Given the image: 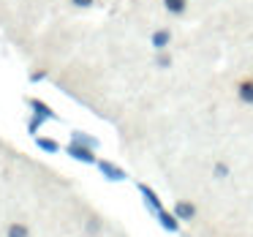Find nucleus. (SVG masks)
<instances>
[{
    "instance_id": "10",
    "label": "nucleus",
    "mask_w": 253,
    "mask_h": 237,
    "mask_svg": "<svg viewBox=\"0 0 253 237\" xmlns=\"http://www.w3.org/2000/svg\"><path fill=\"white\" fill-rule=\"evenodd\" d=\"M240 98L245 104H253V82H242L240 85Z\"/></svg>"
},
{
    "instance_id": "17",
    "label": "nucleus",
    "mask_w": 253,
    "mask_h": 237,
    "mask_svg": "<svg viewBox=\"0 0 253 237\" xmlns=\"http://www.w3.org/2000/svg\"><path fill=\"white\" fill-rule=\"evenodd\" d=\"M44 77H46V71H33L30 74V82H41Z\"/></svg>"
},
{
    "instance_id": "1",
    "label": "nucleus",
    "mask_w": 253,
    "mask_h": 237,
    "mask_svg": "<svg viewBox=\"0 0 253 237\" xmlns=\"http://www.w3.org/2000/svg\"><path fill=\"white\" fill-rule=\"evenodd\" d=\"M66 153L71 155L74 161H82V164H98V158H95V147H87V144L71 142L66 147Z\"/></svg>"
},
{
    "instance_id": "7",
    "label": "nucleus",
    "mask_w": 253,
    "mask_h": 237,
    "mask_svg": "<svg viewBox=\"0 0 253 237\" xmlns=\"http://www.w3.org/2000/svg\"><path fill=\"white\" fill-rule=\"evenodd\" d=\"M169 39H171L169 30H155V33H153V47H155L158 52H164L166 47H169Z\"/></svg>"
},
{
    "instance_id": "12",
    "label": "nucleus",
    "mask_w": 253,
    "mask_h": 237,
    "mask_svg": "<svg viewBox=\"0 0 253 237\" xmlns=\"http://www.w3.org/2000/svg\"><path fill=\"white\" fill-rule=\"evenodd\" d=\"M8 237H28V226L25 224H11L8 226Z\"/></svg>"
},
{
    "instance_id": "5",
    "label": "nucleus",
    "mask_w": 253,
    "mask_h": 237,
    "mask_svg": "<svg viewBox=\"0 0 253 237\" xmlns=\"http://www.w3.org/2000/svg\"><path fill=\"white\" fill-rule=\"evenodd\" d=\"M28 106L33 109V115L44 117V120H57V115L52 112V106H49V104H44L41 98H28Z\"/></svg>"
},
{
    "instance_id": "14",
    "label": "nucleus",
    "mask_w": 253,
    "mask_h": 237,
    "mask_svg": "<svg viewBox=\"0 0 253 237\" xmlns=\"http://www.w3.org/2000/svg\"><path fill=\"white\" fill-rule=\"evenodd\" d=\"M229 175V166L226 164H215V177H226Z\"/></svg>"
},
{
    "instance_id": "11",
    "label": "nucleus",
    "mask_w": 253,
    "mask_h": 237,
    "mask_svg": "<svg viewBox=\"0 0 253 237\" xmlns=\"http://www.w3.org/2000/svg\"><path fill=\"white\" fill-rule=\"evenodd\" d=\"M166 8H169L171 14H182L185 11V0H164Z\"/></svg>"
},
{
    "instance_id": "4",
    "label": "nucleus",
    "mask_w": 253,
    "mask_h": 237,
    "mask_svg": "<svg viewBox=\"0 0 253 237\" xmlns=\"http://www.w3.org/2000/svg\"><path fill=\"white\" fill-rule=\"evenodd\" d=\"M174 215L180 221H193L196 218V204L188 202V199H177L174 202Z\"/></svg>"
},
{
    "instance_id": "3",
    "label": "nucleus",
    "mask_w": 253,
    "mask_h": 237,
    "mask_svg": "<svg viewBox=\"0 0 253 237\" xmlns=\"http://www.w3.org/2000/svg\"><path fill=\"white\" fill-rule=\"evenodd\" d=\"M98 169H101V175L106 177V180H112V183H120V180H126V172L120 169L117 164H112V161H98Z\"/></svg>"
},
{
    "instance_id": "8",
    "label": "nucleus",
    "mask_w": 253,
    "mask_h": 237,
    "mask_svg": "<svg viewBox=\"0 0 253 237\" xmlns=\"http://www.w3.org/2000/svg\"><path fill=\"white\" fill-rule=\"evenodd\" d=\"M71 142L87 144V147H98V139L90 137V134H84V131H74V134H71Z\"/></svg>"
},
{
    "instance_id": "2",
    "label": "nucleus",
    "mask_w": 253,
    "mask_h": 237,
    "mask_svg": "<svg viewBox=\"0 0 253 237\" xmlns=\"http://www.w3.org/2000/svg\"><path fill=\"white\" fill-rule=\"evenodd\" d=\"M139 191H142V196H144V204H147V207L153 210V215H158L161 210H164V204H161L158 193H155L153 188L147 186V183H139Z\"/></svg>"
},
{
    "instance_id": "6",
    "label": "nucleus",
    "mask_w": 253,
    "mask_h": 237,
    "mask_svg": "<svg viewBox=\"0 0 253 237\" xmlns=\"http://www.w3.org/2000/svg\"><path fill=\"white\" fill-rule=\"evenodd\" d=\"M155 218H158V224L164 226L166 232H180V218H177V215H174V210H171V213H169V210L164 207V210H161L158 215H155Z\"/></svg>"
},
{
    "instance_id": "9",
    "label": "nucleus",
    "mask_w": 253,
    "mask_h": 237,
    "mask_svg": "<svg viewBox=\"0 0 253 237\" xmlns=\"http://www.w3.org/2000/svg\"><path fill=\"white\" fill-rule=\"evenodd\" d=\"M36 144H39L41 150H46V153H57V150H60V144L49 137H36Z\"/></svg>"
},
{
    "instance_id": "13",
    "label": "nucleus",
    "mask_w": 253,
    "mask_h": 237,
    "mask_svg": "<svg viewBox=\"0 0 253 237\" xmlns=\"http://www.w3.org/2000/svg\"><path fill=\"white\" fill-rule=\"evenodd\" d=\"M41 123H44V117L33 115V117H30V123H28V131H30V134H36V131L41 128Z\"/></svg>"
},
{
    "instance_id": "16",
    "label": "nucleus",
    "mask_w": 253,
    "mask_h": 237,
    "mask_svg": "<svg viewBox=\"0 0 253 237\" xmlns=\"http://www.w3.org/2000/svg\"><path fill=\"white\" fill-rule=\"evenodd\" d=\"M77 8H87V6H93V0H71Z\"/></svg>"
},
{
    "instance_id": "15",
    "label": "nucleus",
    "mask_w": 253,
    "mask_h": 237,
    "mask_svg": "<svg viewBox=\"0 0 253 237\" xmlns=\"http://www.w3.org/2000/svg\"><path fill=\"white\" fill-rule=\"evenodd\" d=\"M158 66H161V68H169V66H171V57L161 52V55H158Z\"/></svg>"
}]
</instances>
